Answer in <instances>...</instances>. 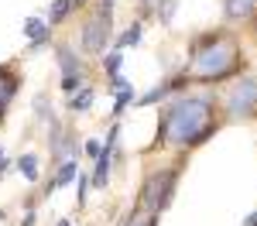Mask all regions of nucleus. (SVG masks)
Here are the masks:
<instances>
[{
    "instance_id": "obj_1",
    "label": "nucleus",
    "mask_w": 257,
    "mask_h": 226,
    "mask_svg": "<svg viewBox=\"0 0 257 226\" xmlns=\"http://www.w3.org/2000/svg\"><path fill=\"white\" fill-rule=\"evenodd\" d=\"M216 130V113L209 96H182L161 113L158 137L168 144H202Z\"/></svg>"
},
{
    "instance_id": "obj_2",
    "label": "nucleus",
    "mask_w": 257,
    "mask_h": 226,
    "mask_svg": "<svg viewBox=\"0 0 257 226\" xmlns=\"http://www.w3.org/2000/svg\"><path fill=\"white\" fill-rule=\"evenodd\" d=\"M237 69H240V48L230 35H209V38L192 45V62H189L192 79L219 82L226 76H233Z\"/></svg>"
},
{
    "instance_id": "obj_3",
    "label": "nucleus",
    "mask_w": 257,
    "mask_h": 226,
    "mask_svg": "<svg viewBox=\"0 0 257 226\" xmlns=\"http://www.w3.org/2000/svg\"><path fill=\"white\" fill-rule=\"evenodd\" d=\"M175 178H178V171L172 168V171H158V175H151V178L144 182V188H141V202H144L148 212H155V216H158L161 209H168V202H172V188H175Z\"/></svg>"
},
{
    "instance_id": "obj_4",
    "label": "nucleus",
    "mask_w": 257,
    "mask_h": 226,
    "mask_svg": "<svg viewBox=\"0 0 257 226\" xmlns=\"http://www.w3.org/2000/svg\"><path fill=\"white\" fill-rule=\"evenodd\" d=\"M226 113L230 117H250L257 113V79H240L233 86V93H230V100H226Z\"/></svg>"
},
{
    "instance_id": "obj_5",
    "label": "nucleus",
    "mask_w": 257,
    "mask_h": 226,
    "mask_svg": "<svg viewBox=\"0 0 257 226\" xmlns=\"http://www.w3.org/2000/svg\"><path fill=\"white\" fill-rule=\"evenodd\" d=\"M110 21H113V11L110 7H99V14L82 31V52H99L106 38H110Z\"/></svg>"
},
{
    "instance_id": "obj_6",
    "label": "nucleus",
    "mask_w": 257,
    "mask_h": 226,
    "mask_svg": "<svg viewBox=\"0 0 257 226\" xmlns=\"http://www.w3.org/2000/svg\"><path fill=\"white\" fill-rule=\"evenodd\" d=\"M55 55H59L62 76H82V59H76V52H72L69 45H59V48H55Z\"/></svg>"
},
{
    "instance_id": "obj_7",
    "label": "nucleus",
    "mask_w": 257,
    "mask_h": 226,
    "mask_svg": "<svg viewBox=\"0 0 257 226\" xmlns=\"http://www.w3.org/2000/svg\"><path fill=\"white\" fill-rule=\"evenodd\" d=\"M24 35H28V41H31V48H41L45 41H48V24L38 18H28L24 21Z\"/></svg>"
},
{
    "instance_id": "obj_8",
    "label": "nucleus",
    "mask_w": 257,
    "mask_h": 226,
    "mask_svg": "<svg viewBox=\"0 0 257 226\" xmlns=\"http://www.w3.org/2000/svg\"><path fill=\"white\" fill-rule=\"evenodd\" d=\"M14 93H18V76L11 69H0V110L14 100Z\"/></svg>"
},
{
    "instance_id": "obj_9",
    "label": "nucleus",
    "mask_w": 257,
    "mask_h": 226,
    "mask_svg": "<svg viewBox=\"0 0 257 226\" xmlns=\"http://www.w3.org/2000/svg\"><path fill=\"white\" fill-rule=\"evenodd\" d=\"M113 93H117V103H113V113H120L127 103L134 100V89H131V82L123 79V76H113V86H110Z\"/></svg>"
},
{
    "instance_id": "obj_10",
    "label": "nucleus",
    "mask_w": 257,
    "mask_h": 226,
    "mask_svg": "<svg viewBox=\"0 0 257 226\" xmlns=\"http://www.w3.org/2000/svg\"><path fill=\"white\" fill-rule=\"evenodd\" d=\"M257 7V0H226V18H250Z\"/></svg>"
},
{
    "instance_id": "obj_11",
    "label": "nucleus",
    "mask_w": 257,
    "mask_h": 226,
    "mask_svg": "<svg viewBox=\"0 0 257 226\" xmlns=\"http://www.w3.org/2000/svg\"><path fill=\"white\" fill-rule=\"evenodd\" d=\"M93 100H96V93L86 86L82 93H72V96H69V110H72V113H79V110H89V106H93Z\"/></svg>"
},
{
    "instance_id": "obj_12",
    "label": "nucleus",
    "mask_w": 257,
    "mask_h": 226,
    "mask_svg": "<svg viewBox=\"0 0 257 226\" xmlns=\"http://www.w3.org/2000/svg\"><path fill=\"white\" fill-rule=\"evenodd\" d=\"M76 175H79V171H76V161H62L59 164V175L52 178V192H55V188H62V185H69Z\"/></svg>"
},
{
    "instance_id": "obj_13",
    "label": "nucleus",
    "mask_w": 257,
    "mask_h": 226,
    "mask_svg": "<svg viewBox=\"0 0 257 226\" xmlns=\"http://www.w3.org/2000/svg\"><path fill=\"white\" fill-rule=\"evenodd\" d=\"M18 171L28 178V182H35V178H38V158H35V154H21L18 158Z\"/></svg>"
},
{
    "instance_id": "obj_14",
    "label": "nucleus",
    "mask_w": 257,
    "mask_h": 226,
    "mask_svg": "<svg viewBox=\"0 0 257 226\" xmlns=\"http://www.w3.org/2000/svg\"><path fill=\"white\" fill-rule=\"evenodd\" d=\"M69 11H72V0H55V4H48V24L65 21V18H69Z\"/></svg>"
},
{
    "instance_id": "obj_15",
    "label": "nucleus",
    "mask_w": 257,
    "mask_h": 226,
    "mask_svg": "<svg viewBox=\"0 0 257 226\" xmlns=\"http://www.w3.org/2000/svg\"><path fill=\"white\" fill-rule=\"evenodd\" d=\"M141 38H144L141 24H131V28H127V31L117 38V52H120V48H127V45H141Z\"/></svg>"
},
{
    "instance_id": "obj_16",
    "label": "nucleus",
    "mask_w": 257,
    "mask_h": 226,
    "mask_svg": "<svg viewBox=\"0 0 257 226\" xmlns=\"http://www.w3.org/2000/svg\"><path fill=\"white\" fill-rule=\"evenodd\" d=\"M120 65H123V55H120V52H110V55L103 59V72H106V76H117Z\"/></svg>"
},
{
    "instance_id": "obj_17",
    "label": "nucleus",
    "mask_w": 257,
    "mask_h": 226,
    "mask_svg": "<svg viewBox=\"0 0 257 226\" xmlns=\"http://www.w3.org/2000/svg\"><path fill=\"white\" fill-rule=\"evenodd\" d=\"M175 4H178V0H158V21L168 24V21L175 18Z\"/></svg>"
},
{
    "instance_id": "obj_18",
    "label": "nucleus",
    "mask_w": 257,
    "mask_h": 226,
    "mask_svg": "<svg viewBox=\"0 0 257 226\" xmlns=\"http://www.w3.org/2000/svg\"><path fill=\"white\" fill-rule=\"evenodd\" d=\"M79 79H82V76H62V93H69V96H72V93L79 89Z\"/></svg>"
},
{
    "instance_id": "obj_19",
    "label": "nucleus",
    "mask_w": 257,
    "mask_h": 226,
    "mask_svg": "<svg viewBox=\"0 0 257 226\" xmlns=\"http://www.w3.org/2000/svg\"><path fill=\"white\" fill-rule=\"evenodd\" d=\"M127 226H155V212H138Z\"/></svg>"
},
{
    "instance_id": "obj_20",
    "label": "nucleus",
    "mask_w": 257,
    "mask_h": 226,
    "mask_svg": "<svg viewBox=\"0 0 257 226\" xmlns=\"http://www.w3.org/2000/svg\"><path fill=\"white\" fill-rule=\"evenodd\" d=\"M76 182H79V205L86 202V188H89V178L86 175H76Z\"/></svg>"
},
{
    "instance_id": "obj_21",
    "label": "nucleus",
    "mask_w": 257,
    "mask_h": 226,
    "mask_svg": "<svg viewBox=\"0 0 257 226\" xmlns=\"http://www.w3.org/2000/svg\"><path fill=\"white\" fill-rule=\"evenodd\" d=\"M99 151H103V147H99L96 141H86V154H89V158H99Z\"/></svg>"
},
{
    "instance_id": "obj_22",
    "label": "nucleus",
    "mask_w": 257,
    "mask_h": 226,
    "mask_svg": "<svg viewBox=\"0 0 257 226\" xmlns=\"http://www.w3.org/2000/svg\"><path fill=\"white\" fill-rule=\"evenodd\" d=\"M7 168H11V161H7V154H4V151H0V175H4V171H7Z\"/></svg>"
},
{
    "instance_id": "obj_23",
    "label": "nucleus",
    "mask_w": 257,
    "mask_h": 226,
    "mask_svg": "<svg viewBox=\"0 0 257 226\" xmlns=\"http://www.w3.org/2000/svg\"><path fill=\"white\" fill-rule=\"evenodd\" d=\"M243 226H257V212H250V216L243 219Z\"/></svg>"
},
{
    "instance_id": "obj_24",
    "label": "nucleus",
    "mask_w": 257,
    "mask_h": 226,
    "mask_svg": "<svg viewBox=\"0 0 257 226\" xmlns=\"http://www.w3.org/2000/svg\"><path fill=\"white\" fill-rule=\"evenodd\" d=\"M21 226H35V212H28V216H24V223Z\"/></svg>"
},
{
    "instance_id": "obj_25",
    "label": "nucleus",
    "mask_w": 257,
    "mask_h": 226,
    "mask_svg": "<svg viewBox=\"0 0 257 226\" xmlns=\"http://www.w3.org/2000/svg\"><path fill=\"white\" fill-rule=\"evenodd\" d=\"M99 7H110L113 11V0H99Z\"/></svg>"
},
{
    "instance_id": "obj_26",
    "label": "nucleus",
    "mask_w": 257,
    "mask_h": 226,
    "mask_svg": "<svg viewBox=\"0 0 257 226\" xmlns=\"http://www.w3.org/2000/svg\"><path fill=\"white\" fill-rule=\"evenodd\" d=\"M82 4H86V0H72V7H82Z\"/></svg>"
},
{
    "instance_id": "obj_27",
    "label": "nucleus",
    "mask_w": 257,
    "mask_h": 226,
    "mask_svg": "<svg viewBox=\"0 0 257 226\" xmlns=\"http://www.w3.org/2000/svg\"><path fill=\"white\" fill-rule=\"evenodd\" d=\"M59 226H69V219H59Z\"/></svg>"
},
{
    "instance_id": "obj_28",
    "label": "nucleus",
    "mask_w": 257,
    "mask_h": 226,
    "mask_svg": "<svg viewBox=\"0 0 257 226\" xmlns=\"http://www.w3.org/2000/svg\"><path fill=\"white\" fill-rule=\"evenodd\" d=\"M0 123H4V110H0Z\"/></svg>"
}]
</instances>
